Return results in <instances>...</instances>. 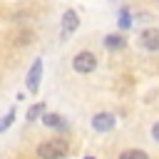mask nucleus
Wrapping results in <instances>:
<instances>
[{
	"label": "nucleus",
	"mask_w": 159,
	"mask_h": 159,
	"mask_svg": "<svg viewBox=\"0 0 159 159\" xmlns=\"http://www.w3.org/2000/svg\"><path fill=\"white\" fill-rule=\"evenodd\" d=\"M70 149H72L70 139L55 137V139L40 142L37 149H35V154H37V159H67V157H70Z\"/></svg>",
	"instance_id": "obj_1"
},
{
	"label": "nucleus",
	"mask_w": 159,
	"mask_h": 159,
	"mask_svg": "<svg viewBox=\"0 0 159 159\" xmlns=\"http://www.w3.org/2000/svg\"><path fill=\"white\" fill-rule=\"evenodd\" d=\"M97 65H99V60H97V55L92 50H80L72 57V70L77 75H92L97 70Z\"/></svg>",
	"instance_id": "obj_2"
},
{
	"label": "nucleus",
	"mask_w": 159,
	"mask_h": 159,
	"mask_svg": "<svg viewBox=\"0 0 159 159\" xmlns=\"http://www.w3.org/2000/svg\"><path fill=\"white\" fill-rule=\"evenodd\" d=\"M80 12L75 10V7H67L65 12H62V22H60V40L65 42L70 35H75L77 32V27H80Z\"/></svg>",
	"instance_id": "obj_3"
},
{
	"label": "nucleus",
	"mask_w": 159,
	"mask_h": 159,
	"mask_svg": "<svg viewBox=\"0 0 159 159\" xmlns=\"http://www.w3.org/2000/svg\"><path fill=\"white\" fill-rule=\"evenodd\" d=\"M40 80H42V57H35L25 75V87L30 89V94H35L40 89Z\"/></svg>",
	"instance_id": "obj_4"
},
{
	"label": "nucleus",
	"mask_w": 159,
	"mask_h": 159,
	"mask_svg": "<svg viewBox=\"0 0 159 159\" xmlns=\"http://www.w3.org/2000/svg\"><path fill=\"white\" fill-rule=\"evenodd\" d=\"M89 122H92V129L99 132V134H107V132H112L117 127V117L112 112H97Z\"/></svg>",
	"instance_id": "obj_5"
},
{
	"label": "nucleus",
	"mask_w": 159,
	"mask_h": 159,
	"mask_svg": "<svg viewBox=\"0 0 159 159\" xmlns=\"http://www.w3.org/2000/svg\"><path fill=\"white\" fill-rule=\"evenodd\" d=\"M139 45L147 50V52H159V27L149 25L139 32Z\"/></svg>",
	"instance_id": "obj_6"
},
{
	"label": "nucleus",
	"mask_w": 159,
	"mask_h": 159,
	"mask_svg": "<svg viewBox=\"0 0 159 159\" xmlns=\"http://www.w3.org/2000/svg\"><path fill=\"white\" fill-rule=\"evenodd\" d=\"M40 122H42L47 129H55V132H67V129H70V122H67L60 112H42Z\"/></svg>",
	"instance_id": "obj_7"
},
{
	"label": "nucleus",
	"mask_w": 159,
	"mask_h": 159,
	"mask_svg": "<svg viewBox=\"0 0 159 159\" xmlns=\"http://www.w3.org/2000/svg\"><path fill=\"white\" fill-rule=\"evenodd\" d=\"M102 45H104L107 52H119V50L127 47V40H124L119 32H107V35L102 37Z\"/></svg>",
	"instance_id": "obj_8"
},
{
	"label": "nucleus",
	"mask_w": 159,
	"mask_h": 159,
	"mask_svg": "<svg viewBox=\"0 0 159 159\" xmlns=\"http://www.w3.org/2000/svg\"><path fill=\"white\" fill-rule=\"evenodd\" d=\"M134 25V15L129 12V7L124 5V7H119V17H117V27L119 30H129Z\"/></svg>",
	"instance_id": "obj_9"
},
{
	"label": "nucleus",
	"mask_w": 159,
	"mask_h": 159,
	"mask_svg": "<svg viewBox=\"0 0 159 159\" xmlns=\"http://www.w3.org/2000/svg\"><path fill=\"white\" fill-rule=\"evenodd\" d=\"M117 159H149V154L144 149H124V152H119Z\"/></svg>",
	"instance_id": "obj_10"
},
{
	"label": "nucleus",
	"mask_w": 159,
	"mask_h": 159,
	"mask_svg": "<svg viewBox=\"0 0 159 159\" xmlns=\"http://www.w3.org/2000/svg\"><path fill=\"white\" fill-rule=\"evenodd\" d=\"M12 122H15V109L10 107V109H7V112L0 117V134H2L5 129H10V127H12Z\"/></svg>",
	"instance_id": "obj_11"
},
{
	"label": "nucleus",
	"mask_w": 159,
	"mask_h": 159,
	"mask_svg": "<svg viewBox=\"0 0 159 159\" xmlns=\"http://www.w3.org/2000/svg\"><path fill=\"white\" fill-rule=\"evenodd\" d=\"M42 112H45V104H42V102H35V104L27 109V122H35V119H40V117H42Z\"/></svg>",
	"instance_id": "obj_12"
},
{
	"label": "nucleus",
	"mask_w": 159,
	"mask_h": 159,
	"mask_svg": "<svg viewBox=\"0 0 159 159\" xmlns=\"http://www.w3.org/2000/svg\"><path fill=\"white\" fill-rule=\"evenodd\" d=\"M27 42H35V32H32V30H22V32H17L15 45H27Z\"/></svg>",
	"instance_id": "obj_13"
},
{
	"label": "nucleus",
	"mask_w": 159,
	"mask_h": 159,
	"mask_svg": "<svg viewBox=\"0 0 159 159\" xmlns=\"http://www.w3.org/2000/svg\"><path fill=\"white\" fill-rule=\"evenodd\" d=\"M152 139H154V142L159 144V119H157V122L152 124Z\"/></svg>",
	"instance_id": "obj_14"
},
{
	"label": "nucleus",
	"mask_w": 159,
	"mask_h": 159,
	"mask_svg": "<svg viewBox=\"0 0 159 159\" xmlns=\"http://www.w3.org/2000/svg\"><path fill=\"white\" fill-rule=\"evenodd\" d=\"M82 159H97V157H89V154H87V157H82Z\"/></svg>",
	"instance_id": "obj_15"
}]
</instances>
